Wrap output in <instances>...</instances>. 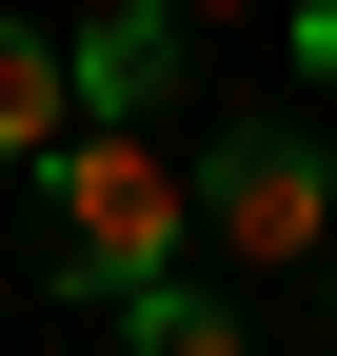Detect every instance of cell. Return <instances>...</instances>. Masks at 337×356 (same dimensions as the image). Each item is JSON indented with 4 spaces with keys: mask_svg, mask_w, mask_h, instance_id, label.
<instances>
[{
    "mask_svg": "<svg viewBox=\"0 0 337 356\" xmlns=\"http://www.w3.org/2000/svg\"><path fill=\"white\" fill-rule=\"evenodd\" d=\"M40 238H60V277L79 297H139V277H179V238H198V178L139 139V119H79L60 159H40Z\"/></svg>",
    "mask_w": 337,
    "mask_h": 356,
    "instance_id": "cell-1",
    "label": "cell"
},
{
    "mask_svg": "<svg viewBox=\"0 0 337 356\" xmlns=\"http://www.w3.org/2000/svg\"><path fill=\"white\" fill-rule=\"evenodd\" d=\"M198 238H219L238 277H337V159L298 119H238V139L198 159Z\"/></svg>",
    "mask_w": 337,
    "mask_h": 356,
    "instance_id": "cell-2",
    "label": "cell"
},
{
    "mask_svg": "<svg viewBox=\"0 0 337 356\" xmlns=\"http://www.w3.org/2000/svg\"><path fill=\"white\" fill-rule=\"evenodd\" d=\"M79 119H179V0L79 20Z\"/></svg>",
    "mask_w": 337,
    "mask_h": 356,
    "instance_id": "cell-3",
    "label": "cell"
},
{
    "mask_svg": "<svg viewBox=\"0 0 337 356\" xmlns=\"http://www.w3.org/2000/svg\"><path fill=\"white\" fill-rule=\"evenodd\" d=\"M79 139V40H40V20H0V178H40Z\"/></svg>",
    "mask_w": 337,
    "mask_h": 356,
    "instance_id": "cell-4",
    "label": "cell"
},
{
    "mask_svg": "<svg viewBox=\"0 0 337 356\" xmlns=\"http://www.w3.org/2000/svg\"><path fill=\"white\" fill-rule=\"evenodd\" d=\"M119 356H258V337H238V297H198V277H139V297H119Z\"/></svg>",
    "mask_w": 337,
    "mask_h": 356,
    "instance_id": "cell-5",
    "label": "cell"
},
{
    "mask_svg": "<svg viewBox=\"0 0 337 356\" xmlns=\"http://www.w3.org/2000/svg\"><path fill=\"white\" fill-rule=\"evenodd\" d=\"M298 79H337V0H298Z\"/></svg>",
    "mask_w": 337,
    "mask_h": 356,
    "instance_id": "cell-6",
    "label": "cell"
},
{
    "mask_svg": "<svg viewBox=\"0 0 337 356\" xmlns=\"http://www.w3.org/2000/svg\"><path fill=\"white\" fill-rule=\"evenodd\" d=\"M179 20H238V0H179Z\"/></svg>",
    "mask_w": 337,
    "mask_h": 356,
    "instance_id": "cell-7",
    "label": "cell"
}]
</instances>
